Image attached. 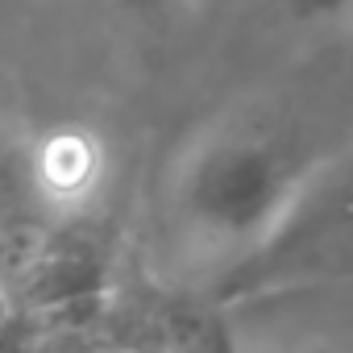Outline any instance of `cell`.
<instances>
[{
	"instance_id": "1",
	"label": "cell",
	"mask_w": 353,
	"mask_h": 353,
	"mask_svg": "<svg viewBox=\"0 0 353 353\" xmlns=\"http://www.w3.org/2000/svg\"><path fill=\"white\" fill-rule=\"evenodd\" d=\"M320 158L270 117H225L174 158L166 208L192 245L208 254H262L287 225Z\"/></svg>"
},
{
	"instance_id": "2",
	"label": "cell",
	"mask_w": 353,
	"mask_h": 353,
	"mask_svg": "<svg viewBox=\"0 0 353 353\" xmlns=\"http://www.w3.org/2000/svg\"><path fill=\"white\" fill-rule=\"evenodd\" d=\"M46 200L50 188L42 170V141L0 125V229L30 225Z\"/></svg>"
},
{
	"instance_id": "3",
	"label": "cell",
	"mask_w": 353,
	"mask_h": 353,
	"mask_svg": "<svg viewBox=\"0 0 353 353\" xmlns=\"http://www.w3.org/2000/svg\"><path fill=\"white\" fill-rule=\"evenodd\" d=\"M279 9V17L303 34H320V38H332V34H345L353 30V0H270Z\"/></svg>"
},
{
	"instance_id": "4",
	"label": "cell",
	"mask_w": 353,
	"mask_h": 353,
	"mask_svg": "<svg viewBox=\"0 0 353 353\" xmlns=\"http://www.w3.org/2000/svg\"><path fill=\"white\" fill-rule=\"evenodd\" d=\"M100 5L129 21H170V17H183L196 0H100Z\"/></svg>"
}]
</instances>
